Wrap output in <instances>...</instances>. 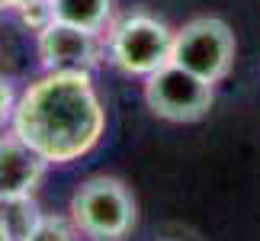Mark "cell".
<instances>
[{"label": "cell", "instance_id": "6da1fadb", "mask_svg": "<svg viewBox=\"0 0 260 241\" xmlns=\"http://www.w3.org/2000/svg\"><path fill=\"white\" fill-rule=\"evenodd\" d=\"M10 129L48 164H71L100 145L106 132V109L90 74L45 71L19 94Z\"/></svg>", "mask_w": 260, "mask_h": 241}, {"label": "cell", "instance_id": "7a4b0ae2", "mask_svg": "<svg viewBox=\"0 0 260 241\" xmlns=\"http://www.w3.org/2000/svg\"><path fill=\"white\" fill-rule=\"evenodd\" d=\"M74 228L90 241H125L135 228V196L119 177H87L68 206Z\"/></svg>", "mask_w": 260, "mask_h": 241}, {"label": "cell", "instance_id": "3957f363", "mask_svg": "<svg viewBox=\"0 0 260 241\" xmlns=\"http://www.w3.org/2000/svg\"><path fill=\"white\" fill-rule=\"evenodd\" d=\"M106 52L122 74L148 77L157 68L171 62L174 52V29L161 23L151 13H128L109 29L106 36Z\"/></svg>", "mask_w": 260, "mask_h": 241}, {"label": "cell", "instance_id": "277c9868", "mask_svg": "<svg viewBox=\"0 0 260 241\" xmlns=\"http://www.w3.org/2000/svg\"><path fill=\"white\" fill-rule=\"evenodd\" d=\"M235 33L218 16H196L183 23V29L174 33V52L171 62L199 74L209 84L225 80L235 65Z\"/></svg>", "mask_w": 260, "mask_h": 241}, {"label": "cell", "instance_id": "5b68a950", "mask_svg": "<svg viewBox=\"0 0 260 241\" xmlns=\"http://www.w3.org/2000/svg\"><path fill=\"white\" fill-rule=\"evenodd\" d=\"M145 100L151 113L167 123H196L209 113L215 100V84L186 71L174 62L145 77Z\"/></svg>", "mask_w": 260, "mask_h": 241}, {"label": "cell", "instance_id": "8992f818", "mask_svg": "<svg viewBox=\"0 0 260 241\" xmlns=\"http://www.w3.org/2000/svg\"><path fill=\"white\" fill-rule=\"evenodd\" d=\"M36 48H39V58H42L45 71L93 74V68L100 62V33L52 19L36 36Z\"/></svg>", "mask_w": 260, "mask_h": 241}, {"label": "cell", "instance_id": "52a82bcc", "mask_svg": "<svg viewBox=\"0 0 260 241\" xmlns=\"http://www.w3.org/2000/svg\"><path fill=\"white\" fill-rule=\"evenodd\" d=\"M48 170V161L23 142L13 129L0 135V199L4 196H32Z\"/></svg>", "mask_w": 260, "mask_h": 241}, {"label": "cell", "instance_id": "ba28073f", "mask_svg": "<svg viewBox=\"0 0 260 241\" xmlns=\"http://www.w3.org/2000/svg\"><path fill=\"white\" fill-rule=\"evenodd\" d=\"M52 13L58 23L103 33L113 19V0H52Z\"/></svg>", "mask_w": 260, "mask_h": 241}, {"label": "cell", "instance_id": "9c48e42d", "mask_svg": "<svg viewBox=\"0 0 260 241\" xmlns=\"http://www.w3.org/2000/svg\"><path fill=\"white\" fill-rule=\"evenodd\" d=\"M42 219L32 196H4L0 199V225L7 228L13 241H26V235L36 228V222Z\"/></svg>", "mask_w": 260, "mask_h": 241}, {"label": "cell", "instance_id": "30bf717a", "mask_svg": "<svg viewBox=\"0 0 260 241\" xmlns=\"http://www.w3.org/2000/svg\"><path fill=\"white\" fill-rule=\"evenodd\" d=\"M77 228L71 222V216L61 219V216H42L36 222V228L26 235V241H77Z\"/></svg>", "mask_w": 260, "mask_h": 241}, {"label": "cell", "instance_id": "8fae6325", "mask_svg": "<svg viewBox=\"0 0 260 241\" xmlns=\"http://www.w3.org/2000/svg\"><path fill=\"white\" fill-rule=\"evenodd\" d=\"M16 100H19V97L10 90V84H7V80H0V119H10V116H13Z\"/></svg>", "mask_w": 260, "mask_h": 241}, {"label": "cell", "instance_id": "7c38bea8", "mask_svg": "<svg viewBox=\"0 0 260 241\" xmlns=\"http://www.w3.org/2000/svg\"><path fill=\"white\" fill-rule=\"evenodd\" d=\"M23 4H29V0H0V7H10V10H19Z\"/></svg>", "mask_w": 260, "mask_h": 241}, {"label": "cell", "instance_id": "4fadbf2b", "mask_svg": "<svg viewBox=\"0 0 260 241\" xmlns=\"http://www.w3.org/2000/svg\"><path fill=\"white\" fill-rule=\"evenodd\" d=\"M0 241H13V235H10V232H7L4 225H0Z\"/></svg>", "mask_w": 260, "mask_h": 241}]
</instances>
